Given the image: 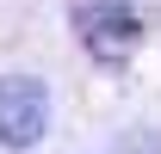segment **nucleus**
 <instances>
[{"label":"nucleus","instance_id":"1","mask_svg":"<svg viewBox=\"0 0 161 154\" xmlns=\"http://www.w3.org/2000/svg\"><path fill=\"white\" fill-rule=\"evenodd\" d=\"M75 31H80V49L105 68L130 62L142 43V19L130 0H75Z\"/></svg>","mask_w":161,"mask_h":154},{"label":"nucleus","instance_id":"2","mask_svg":"<svg viewBox=\"0 0 161 154\" xmlns=\"http://www.w3.org/2000/svg\"><path fill=\"white\" fill-rule=\"evenodd\" d=\"M50 130V86L37 74H0V148L25 154Z\"/></svg>","mask_w":161,"mask_h":154},{"label":"nucleus","instance_id":"3","mask_svg":"<svg viewBox=\"0 0 161 154\" xmlns=\"http://www.w3.org/2000/svg\"><path fill=\"white\" fill-rule=\"evenodd\" d=\"M112 154H161V136H155V130H130Z\"/></svg>","mask_w":161,"mask_h":154}]
</instances>
